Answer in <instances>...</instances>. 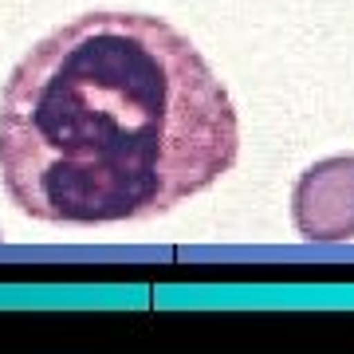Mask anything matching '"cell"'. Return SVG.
I'll list each match as a JSON object with an SVG mask.
<instances>
[{
  "label": "cell",
  "mask_w": 354,
  "mask_h": 354,
  "mask_svg": "<svg viewBox=\"0 0 354 354\" xmlns=\"http://www.w3.org/2000/svg\"><path fill=\"white\" fill-rule=\"evenodd\" d=\"M241 158V118L197 44L146 12H87L0 91V185L51 228L174 213Z\"/></svg>",
  "instance_id": "obj_1"
},
{
  "label": "cell",
  "mask_w": 354,
  "mask_h": 354,
  "mask_svg": "<svg viewBox=\"0 0 354 354\" xmlns=\"http://www.w3.org/2000/svg\"><path fill=\"white\" fill-rule=\"evenodd\" d=\"M291 221L304 241H354V153L307 165L291 189Z\"/></svg>",
  "instance_id": "obj_2"
}]
</instances>
